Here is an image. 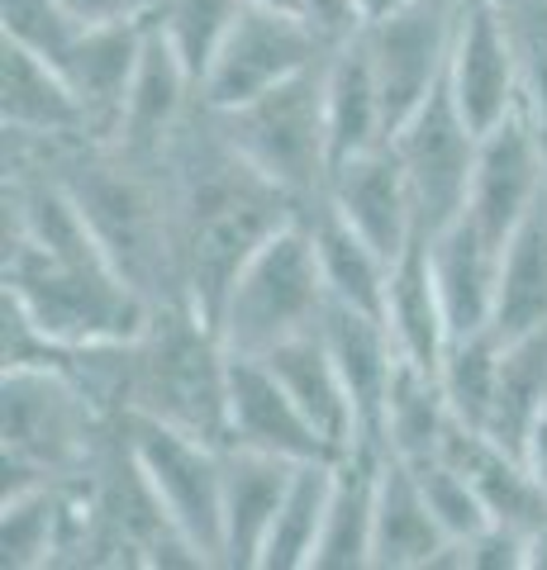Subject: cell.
<instances>
[{"mask_svg":"<svg viewBox=\"0 0 547 570\" xmlns=\"http://www.w3.org/2000/svg\"><path fill=\"white\" fill-rule=\"evenodd\" d=\"M404 6H414V0H358V14H362V29L367 24H381V20H391L395 10Z\"/></svg>","mask_w":547,"mask_h":570,"instance_id":"41","label":"cell"},{"mask_svg":"<svg viewBox=\"0 0 547 570\" xmlns=\"http://www.w3.org/2000/svg\"><path fill=\"white\" fill-rule=\"evenodd\" d=\"M519 58V115L547 142V0H500Z\"/></svg>","mask_w":547,"mask_h":570,"instance_id":"34","label":"cell"},{"mask_svg":"<svg viewBox=\"0 0 547 570\" xmlns=\"http://www.w3.org/2000/svg\"><path fill=\"white\" fill-rule=\"evenodd\" d=\"M429 243V266L433 285L443 299L452 337L486 333L496 324V299H500V253L505 247L486 234L481 224L462 209L452 224L423 238Z\"/></svg>","mask_w":547,"mask_h":570,"instance_id":"16","label":"cell"},{"mask_svg":"<svg viewBox=\"0 0 547 570\" xmlns=\"http://www.w3.org/2000/svg\"><path fill=\"white\" fill-rule=\"evenodd\" d=\"M500 356H505V337L496 328L448 343L443 362H438V385H443L457 423L486 433L490 409H496V385H500Z\"/></svg>","mask_w":547,"mask_h":570,"instance_id":"32","label":"cell"},{"mask_svg":"<svg viewBox=\"0 0 547 570\" xmlns=\"http://www.w3.org/2000/svg\"><path fill=\"white\" fill-rule=\"evenodd\" d=\"M305 224H310L314 253H320V272H324V285H329L333 305H348V309H362V314H381L385 281H391L395 262H385L329 200H314L305 209Z\"/></svg>","mask_w":547,"mask_h":570,"instance_id":"27","label":"cell"},{"mask_svg":"<svg viewBox=\"0 0 547 570\" xmlns=\"http://www.w3.org/2000/svg\"><path fill=\"white\" fill-rule=\"evenodd\" d=\"M329 43L291 10L267 6H243L238 24L228 29L219 58L209 62L201 81L205 110H238V105L257 100L272 86L300 77V71L320 67Z\"/></svg>","mask_w":547,"mask_h":570,"instance_id":"9","label":"cell"},{"mask_svg":"<svg viewBox=\"0 0 547 570\" xmlns=\"http://www.w3.org/2000/svg\"><path fill=\"white\" fill-rule=\"evenodd\" d=\"M452 538L433 519L410 461L385 452L372 513V570H438Z\"/></svg>","mask_w":547,"mask_h":570,"instance_id":"22","label":"cell"},{"mask_svg":"<svg viewBox=\"0 0 547 570\" xmlns=\"http://www.w3.org/2000/svg\"><path fill=\"white\" fill-rule=\"evenodd\" d=\"M295 466L300 461H281V456L228 448L224 442V566L228 570H257Z\"/></svg>","mask_w":547,"mask_h":570,"instance_id":"21","label":"cell"},{"mask_svg":"<svg viewBox=\"0 0 547 570\" xmlns=\"http://www.w3.org/2000/svg\"><path fill=\"white\" fill-rule=\"evenodd\" d=\"M172 195V238H176V285L201 318L215 324L234 276L276 228L305 214L295 195L262 176L234 142L224 138L215 115L201 110L163 157Z\"/></svg>","mask_w":547,"mask_h":570,"instance_id":"1","label":"cell"},{"mask_svg":"<svg viewBox=\"0 0 547 570\" xmlns=\"http://www.w3.org/2000/svg\"><path fill=\"white\" fill-rule=\"evenodd\" d=\"M452 423L457 419L448 409L443 385H438V371H423L400 356L391 395H385V414H381V448L400 461H429L443 452Z\"/></svg>","mask_w":547,"mask_h":570,"instance_id":"28","label":"cell"},{"mask_svg":"<svg viewBox=\"0 0 547 570\" xmlns=\"http://www.w3.org/2000/svg\"><path fill=\"white\" fill-rule=\"evenodd\" d=\"M62 186L81 205L91 234L100 238L115 272L153 305L182 299L176 285V238H172V195L167 171L144 163L115 142H52L48 148Z\"/></svg>","mask_w":547,"mask_h":570,"instance_id":"2","label":"cell"},{"mask_svg":"<svg viewBox=\"0 0 547 570\" xmlns=\"http://www.w3.org/2000/svg\"><path fill=\"white\" fill-rule=\"evenodd\" d=\"M443 86L476 134L519 115V58L500 0H462Z\"/></svg>","mask_w":547,"mask_h":570,"instance_id":"11","label":"cell"},{"mask_svg":"<svg viewBox=\"0 0 547 570\" xmlns=\"http://www.w3.org/2000/svg\"><path fill=\"white\" fill-rule=\"evenodd\" d=\"M329 309V285L320 272L305 214L257 247L248 266L234 276L224 305L215 314V328L228 352L238 356H267L272 347L320 328Z\"/></svg>","mask_w":547,"mask_h":570,"instance_id":"5","label":"cell"},{"mask_svg":"<svg viewBox=\"0 0 547 570\" xmlns=\"http://www.w3.org/2000/svg\"><path fill=\"white\" fill-rule=\"evenodd\" d=\"M119 442L201 566H224V448L148 414H119Z\"/></svg>","mask_w":547,"mask_h":570,"instance_id":"6","label":"cell"},{"mask_svg":"<svg viewBox=\"0 0 547 570\" xmlns=\"http://www.w3.org/2000/svg\"><path fill=\"white\" fill-rule=\"evenodd\" d=\"M228 362L219 328L186 299L153 309V324L129 347V400L125 414H148L191 438H228Z\"/></svg>","mask_w":547,"mask_h":570,"instance_id":"3","label":"cell"},{"mask_svg":"<svg viewBox=\"0 0 547 570\" xmlns=\"http://www.w3.org/2000/svg\"><path fill=\"white\" fill-rule=\"evenodd\" d=\"M196 110H201L196 77H191L186 62L176 58V48L163 39V29L148 20L125 119H119V134L110 142H115V148H125V153H134V157H144V163L163 167L167 148L176 142V134L186 129V119Z\"/></svg>","mask_w":547,"mask_h":570,"instance_id":"15","label":"cell"},{"mask_svg":"<svg viewBox=\"0 0 547 570\" xmlns=\"http://www.w3.org/2000/svg\"><path fill=\"white\" fill-rule=\"evenodd\" d=\"M462 570H528V532L486 523L462 542Z\"/></svg>","mask_w":547,"mask_h":570,"instance_id":"37","label":"cell"},{"mask_svg":"<svg viewBox=\"0 0 547 570\" xmlns=\"http://www.w3.org/2000/svg\"><path fill=\"white\" fill-rule=\"evenodd\" d=\"M209 115L262 176H272L305 209L324 200L333 171L329 124H324V62L262 91L257 100L238 105V110H209Z\"/></svg>","mask_w":547,"mask_h":570,"instance_id":"7","label":"cell"},{"mask_svg":"<svg viewBox=\"0 0 547 570\" xmlns=\"http://www.w3.org/2000/svg\"><path fill=\"white\" fill-rule=\"evenodd\" d=\"M0 24H6V43H20L48 62H58L81 33L62 0H0Z\"/></svg>","mask_w":547,"mask_h":570,"instance_id":"36","label":"cell"},{"mask_svg":"<svg viewBox=\"0 0 547 570\" xmlns=\"http://www.w3.org/2000/svg\"><path fill=\"white\" fill-rule=\"evenodd\" d=\"M538 324H547V195L505 238L500 299H496V324L490 328L500 337H519Z\"/></svg>","mask_w":547,"mask_h":570,"instance_id":"29","label":"cell"},{"mask_svg":"<svg viewBox=\"0 0 547 570\" xmlns=\"http://www.w3.org/2000/svg\"><path fill=\"white\" fill-rule=\"evenodd\" d=\"M300 20H305L320 39L333 48L362 33V14H358V0H300Z\"/></svg>","mask_w":547,"mask_h":570,"instance_id":"38","label":"cell"},{"mask_svg":"<svg viewBox=\"0 0 547 570\" xmlns=\"http://www.w3.org/2000/svg\"><path fill=\"white\" fill-rule=\"evenodd\" d=\"M248 6H267V10H291V14H300V0H248Z\"/></svg>","mask_w":547,"mask_h":570,"instance_id":"42","label":"cell"},{"mask_svg":"<svg viewBox=\"0 0 547 570\" xmlns=\"http://www.w3.org/2000/svg\"><path fill=\"white\" fill-rule=\"evenodd\" d=\"M320 333L333 352V362H339L352 414H358V448L362 442L367 448H381V414H385V395H391V381L400 366L391 328H385L381 314H362V309H348L329 299Z\"/></svg>","mask_w":547,"mask_h":570,"instance_id":"18","label":"cell"},{"mask_svg":"<svg viewBox=\"0 0 547 570\" xmlns=\"http://www.w3.org/2000/svg\"><path fill=\"white\" fill-rule=\"evenodd\" d=\"M543 195H547V142L524 115H509L496 129L481 134L467 214L505 247V238L528 219V209Z\"/></svg>","mask_w":547,"mask_h":570,"instance_id":"12","label":"cell"},{"mask_svg":"<svg viewBox=\"0 0 547 570\" xmlns=\"http://www.w3.org/2000/svg\"><path fill=\"white\" fill-rule=\"evenodd\" d=\"M381 448H352L333 471V494L314 551V570H372V513H377V475Z\"/></svg>","mask_w":547,"mask_h":570,"instance_id":"26","label":"cell"},{"mask_svg":"<svg viewBox=\"0 0 547 570\" xmlns=\"http://www.w3.org/2000/svg\"><path fill=\"white\" fill-rule=\"evenodd\" d=\"M248 0H163L153 10V24L163 29V39L176 48V58L186 62V71L205 81L209 62L219 58V48L228 39V29L238 24V14Z\"/></svg>","mask_w":547,"mask_h":570,"instance_id":"33","label":"cell"},{"mask_svg":"<svg viewBox=\"0 0 547 570\" xmlns=\"http://www.w3.org/2000/svg\"><path fill=\"white\" fill-rule=\"evenodd\" d=\"M391 148H395L404 181H410V195H414L419 234L429 238L467 209L481 134H476L467 124V115L457 110L448 86H438V91L391 134Z\"/></svg>","mask_w":547,"mask_h":570,"instance_id":"8","label":"cell"},{"mask_svg":"<svg viewBox=\"0 0 547 570\" xmlns=\"http://www.w3.org/2000/svg\"><path fill=\"white\" fill-rule=\"evenodd\" d=\"M339 461H300L295 466L286 499H281V509H276L272 538L262 547L257 570H314V551H320V532H324V513H329Z\"/></svg>","mask_w":547,"mask_h":570,"instance_id":"31","label":"cell"},{"mask_svg":"<svg viewBox=\"0 0 547 570\" xmlns=\"http://www.w3.org/2000/svg\"><path fill=\"white\" fill-rule=\"evenodd\" d=\"M524 461H528V471H534L543 480V490H547V409L538 414L534 433H528V442H524Z\"/></svg>","mask_w":547,"mask_h":570,"instance_id":"40","label":"cell"},{"mask_svg":"<svg viewBox=\"0 0 547 570\" xmlns=\"http://www.w3.org/2000/svg\"><path fill=\"white\" fill-rule=\"evenodd\" d=\"M228 448H253L281 461H339L329 438L305 419L276 371L262 356L228 362Z\"/></svg>","mask_w":547,"mask_h":570,"instance_id":"13","label":"cell"},{"mask_svg":"<svg viewBox=\"0 0 547 570\" xmlns=\"http://www.w3.org/2000/svg\"><path fill=\"white\" fill-rule=\"evenodd\" d=\"M385 328L395 337V352L404 362H414L423 371H438L443 352L452 343L443 299H438L433 285V266H429V243L414 238L391 266V281H385V305H381Z\"/></svg>","mask_w":547,"mask_h":570,"instance_id":"25","label":"cell"},{"mask_svg":"<svg viewBox=\"0 0 547 570\" xmlns=\"http://www.w3.org/2000/svg\"><path fill=\"white\" fill-rule=\"evenodd\" d=\"M262 362L281 376V385H286L291 400L305 409V419L329 438L333 452L348 456L352 448H358V414H352L348 385L339 376V362H333V352H329L320 328H310V333L291 337V343L272 347Z\"/></svg>","mask_w":547,"mask_h":570,"instance_id":"24","label":"cell"},{"mask_svg":"<svg viewBox=\"0 0 547 570\" xmlns=\"http://www.w3.org/2000/svg\"><path fill=\"white\" fill-rule=\"evenodd\" d=\"M324 200L339 209L385 262H395L414 238H423L410 181H404V167H400L391 142L367 148L358 157H343V163L329 171Z\"/></svg>","mask_w":547,"mask_h":570,"instance_id":"14","label":"cell"},{"mask_svg":"<svg viewBox=\"0 0 547 570\" xmlns=\"http://www.w3.org/2000/svg\"><path fill=\"white\" fill-rule=\"evenodd\" d=\"M0 428H6V490L29 480H72L100 466V414L105 404L91 395L72 366L20 362L6 366L0 381Z\"/></svg>","mask_w":547,"mask_h":570,"instance_id":"4","label":"cell"},{"mask_svg":"<svg viewBox=\"0 0 547 570\" xmlns=\"http://www.w3.org/2000/svg\"><path fill=\"white\" fill-rule=\"evenodd\" d=\"M324 124H329V153L333 167L343 157H358L367 148L391 142V119H385V100H381V81L372 67L367 39L333 43L324 52Z\"/></svg>","mask_w":547,"mask_h":570,"instance_id":"23","label":"cell"},{"mask_svg":"<svg viewBox=\"0 0 547 570\" xmlns=\"http://www.w3.org/2000/svg\"><path fill=\"white\" fill-rule=\"evenodd\" d=\"M67 14L91 29V24H134V20H148V14L163 6V0H62Z\"/></svg>","mask_w":547,"mask_h":570,"instance_id":"39","label":"cell"},{"mask_svg":"<svg viewBox=\"0 0 547 570\" xmlns=\"http://www.w3.org/2000/svg\"><path fill=\"white\" fill-rule=\"evenodd\" d=\"M543 409H547V324L528 328L519 337H505L496 409H490L486 433L496 438L500 448L524 456V442L534 433Z\"/></svg>","mask_w":547,"mask_h":570,"instance_id":"30","label":"cell"},{"mask_svg":"<svg viewBox=\"0 0 547 570\" xmlns=\"http://www.w3.org/2000/svg\"><path fill=\"white\" fill-rule=\"evenodd\" d=\"M148 20L91 24V29H81L58 58L67 86H72L77 100H81L86 129H91L96 142H110L119 134V119H125V105H129V86H134V71H138V52H144Z\"/></svg>","mask_w":547,"mask_h":570,"instance_id":"17","label":"cell"},{"mask_svg":"<svg viewBox=\"0 0 547 570\" xmlns=\"http://www.w3.org/2000/svg\"><path fill=\"white\" fill-rule=\"evenodd\" d=\"M457 20H462V0H414V6L395 10L391 20L362 29L391 134L448 81Z\"/></svg>","mask_w":547,"mask_h":570,"instance_id":"10","label":"cell"},{"mask_svg":"<svg viewBox=\"0 0 547 570\" xmlns=\"http://www.w3.org/2000/svg\"><path fill=\"white\" fill-rule=\"evenodd\" d=\"M410 471L419 475V490H423L433 519L443 523V532L452 542H467L471 532H481L490 523L486 509H481V499H476V490H471V480L457 471L443 452L429 456V461H410Z\"/></svg>","mask_w":547,"mask_h":570,"instance_id":"35","label":"cell"},{"mask_svg":"<svg viewBox=\"0 0 547 570\" xmlns=\"http://www.w3.org/2000/svg\"><path fill=\"white\" fill-rule=\"evenodd\" d=\"M443 456L471 480V490H476V499H481V509H486L490 523L528 532V538H534V532L547 523V490H543V480L528 471V461L519 452L500 448L490 433H481V428H467V423H452L448 442H443Z\"/></svg>","mask_w":547,"mask_h":570,"instance_id":"19","label":"cell"},{"mask_svg":"<svg viewBox=\"0 0 547 570\" xmlns=\"http://www.w3.org/2000/svg\"><path fill=\"white\" fill-rule=\"evenodd\" d=\"M0 119H6V138H33V142L91 138L86 110H81L77 91L67 86L62 67L20 48V43H6V67H0Z\"/></svg>","mask_w":547,"mask_h":570,"instance_id":"20","label":"cell"}]
</instances>
